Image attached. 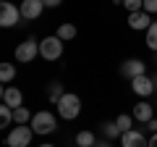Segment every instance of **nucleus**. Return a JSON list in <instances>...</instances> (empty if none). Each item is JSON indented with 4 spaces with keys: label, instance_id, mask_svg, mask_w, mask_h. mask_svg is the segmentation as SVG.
Instances as JSON below:
<instances>
[{
    "label": "nucleus",
    "instance_id": "obj_3",
    "mask_svg": "<svg viewBox=\"0 0 157 147\" xmlns=\"http://www.w3.org/2000/svg\"><path fill=\"white\" fill-rule=\"evenodd\" d=\"M29 126L34 129V134H52L55 131V116L50 110H39V113L32 116V124Z\"/></svg>",
    "mask_w": 157,
    "mask_h": 147
},
{
    "label": "nucleus",
    "instance_id": "obj_19",
    "mask_svg": "<svg viewBox=\"0 0 157 147\" xmlns=\"http://www.w3.org/2000/svg\"><path fill=\"white\" fill-rule=\"evenodd\" d=\"M76 145L78 147H94V134H92V131H78L76 134Z\"/></svg>",
    "mask_w": 157,
    "mask_h": 147
},
{
    "label": "nucleus",
    "instance_id": "obj_16",
    "mask_svg": "<svg viewBox=\"0 0 157 147\" xmlns=\"http://www.w3.org/2000/svg\"><path fill=\"white\" fill-rule=\"evenodd\" d=\"M55 37H60L63 42L73 40V37H76V26H73V24H60V26H58V32H55Z\"/></svg>",
    "mask_w": 157,
    "mask_h": 147
},
{
    "label": "nucleus",
    "instance_id": "obj_21",
    "mask_svg": "<svg viewBox=\"0 0 157 147\" xmlns=\"http://www.w3.org/2000/svg\"><path fill=\"white\" fill-rule=\"evenodd\" d=\"M115 124H118V129H121V131L126 134V131H131V124H134V116H128V113H121V116L115 118Z\"/></svg>",
    "mask_w": 157,
    "mask_h": 147
},
{
    "label": "nucleus",
    "instance_id": "obj_28",
    "mask_svg": "<svg viewBox=\"0 0 157 147\" xmlns=\"http://www.w3.org/2000/svg\"><path fill=\"white\" fill-rule=\"evenodd\" d=\"M94 147H110V142H100V145H94Z\"/></svg>",
    "mask_w": 157,
    "mask_h": 147
},
{
    "label": "nucleus",
    "instance_id": "obj_23",
    "mask_svg": "<svg viewBox=\"0 0 157 147\" xmlns=\"http://www.w3.org/2000/svg\"><path fill=\"white\" fill-rule=\"evenodd\" d=\"M123 3V8L128 13H136V11H144V0H121Z\"/></svg>",
    "mask_w": 157,
    "mask_h": 147
},
{
    "label": "nucleus",
    "instance_id": "obj_25",
    "mask_svg": "<svg viewBox=\"0 0 157 147\" xmlns=\"http://www.w3.org/2000/svg\"><path fill=\"white\" fill-rule=\"evenodd\" d=\"M42 3H45V8H58L63 0H42Z\"/></svg>",
    "mask_w": 157,
    "mask_h": 147
},
{
    "label": "nucleus",
    "instance_id": "obj_24",
    "mask_svg": "<svg viewBox=\"0 0 157 147\" xmlns=\"http://www.w3.org/2000/svg\"><path fill=\"white\" fill-rule=\"evenodd\" d=\"M144 11L149 13V16H152V13H157V0H144Z\"/></svg>",
    "mask_w": 157,
    "mask_h": 147
},
{
    "label": "nucleus",
    "instance_id": "obj_20",
    "mask_svg": "<svg viewBox=\"0 0 157 147\" xmlns=\"http://www.w3.org/2000/svg\"><path fill=\"white\" fill-rule=\"evenodd\" d=\"M102 131H105V137H107V139H113V137H123V131L118 129V124H115V121H105V124H102Z\"/></svg>",
    "mask_w": 157,
    "mask_h": 147
},
{
    "label": "nucleus",
    "instance_id": "obj_2",
    "mask_svg": "<svg viewBox=\"0 0 157 147\" xmlns=\"http://www.w3.org/2000/svg\"><path fill=\"white\" fill-rule=\"evenodd\" d=\"M39 55L45 58V61H58L63 55V40L60 37H45V40H39Z\"/></svg>",
    "mask_w": 157,
    "mask_h": 147
},
{
    "label": "nucleus",
    "instance_id": "obj_22",
    "mask_svg": "<svg viewBox=\"0 0 157 147\" xmlns=\"http://www.w3.org/2000/svg\"><path fill=\"white\" fill-rule=\"evenodd\" d=\"M13 121V108H8L6 102L0 105V126H8Z\"/></svg>",
    "mask_w": 157,
    "mask_h": 147
},
{
    "label": "nucleus",
    "instance_id": "obj_30",
    "mask_svg": "<svg viewBox=\"0 0 157 147\" xmlns=\"http://www.w3.org/2000/svg\"><path fill=\"white\" fill-rule=\"evenodd\" d=\"M42 147H55V145H42Z\"/></svg>",
    "mask_w": 157,
    "mask_h": 147
},
{
    "label": "nucleus",
    "instance_id": "obj_13",
    "mask_svg": "<svg viewBox=\"0 0 157 147\" xmlns=\"http://www.w3.org/2000/svg\"><path fill=\"white\" fill-rule=\"evenodd\" d=\"M131 116H134V121L149 124V121L155 118V110H152V105H149V102H144V100H141L139 105H134V113H131Z\"/></svg>",
    "mask_w": 157,
    "mask_h": 147
},
{
    "label": "nucleus",
    "instance_id": "obj_9",
    "mask_svg": "<svg viewBox=\"0 0 157 147\" xmlns=\"http://www.w3.org/2000/svg\"><path fill=\"white\" fill-rule=\"evenodd\" d=\"M121 145L123 147H149V139H147L139 129H131V131H126V134L121 137Z\"/></svg>",
    "mask_w": 157,
    "mask_h": 147
},
{
    "label": "nucleus",
    "instance_id": "obj_26",
    "mask_svg": "<svg viewBox=\"0 0 157 147\" xmlns=\"http://www.w3.org/2000/svg\"><path fill=\"white\" fill-rule=\"evenodd\" d=\"M147 129H149V131H152V134H157V118H152V121H149V124H147Z\"/></svg>",
    "mask_w": 157,
    "mask_h": 147
},
{
    "label": "nucleus",
    "instance_id": "obj_14",
    "mask_svg": "<svg viewBox=\"0 0 157 147\" xmlns=\"http://www.w3.org/2000/svg\"><path fill=\"white\" fill-rule=\"evenodd\" d=\"M13 79H16V66L13 63H3L0 66V81L3 84H11Z\"/></svg>",
    "mask_w": 157,
    "mask_h": 147
},
{
    "label": "nucleus",
    "instance_id": "obj_10",
    "mask_svg": "<svg viewBox=\"0 0 157 147\" xmlns=\"http://www.w3.org/2000/svg\"><path fill=\"white\" fill-rule=\"evenodd\" d=\"M128 26L136 29V32H147L152 26V18L147 11H136V13H128Z\"/></svg>",
    "mask_w": 157,
    "mask_h": 147
},
{
    "label": "nucleus",
    "instance_id": "obj_1",
    "mask_svg": "<svg viewBox=\"0 0 157 147\" xmlns=\"http://www.w3.org/2000/svg\"><path fill=\"white\" fill-rule=\"evenodd\" d=\"M78 113H81V100H78V95L66 92V95L58 100V116L66 118V121H73Z\"/></svg>",
    "mask_w": 157,
    "mask_h": 147
},
{
    "label": "nucleus",
    "instance_id": "obj_7",
    "mask_svg": "<svg viewBox=\"0 0 157 147\" xmlns=\"http://www.w3.org/2000/svg\"><path fill=\"white\" fill-rule=\"evenodd\" d=\"M144 74H147V63L139 58H128L126 63H121V76L128 81H134L136 76H144Z\"/></svg>",
    "mask_w": 157,
    "mask_h": 147
},
{
    "label": "nucleus",
    "instance_id": "obj_8",
    "mask_svg": "<svg viewBox=\"0 0 157 147\" xmlns=\"http://www.w3.org/2000/svg\"><path fill=\"white\" fill-rule=\"evenodd\" d=\"M21 16L26 18V21H37L39 16H42V11H45V3L42 0H21Z\"/></svg>",
    "mask_w": 157,
    "mask_h": 147
},
{
    "label": "nucleus",
    "instance_id": "obj_5",
    "mask_svg": "<svg viewBox=\"0 0 157 147\" xmlns=\"http://www.w3.org/2000/svg\"><path fill=\"white\" fill-rule=\"evenodd\" d=\"M21 8H16L13 3H8V0H3L0 3V26H16L18 21H21Z\"/></svg>",
    "mask_w": 157,
    "mask_h": 147
},
{
    "label": "nucleus",
    "instance_id": "obj_11",
    "mask_svg": "<svg viewBox=\"0 0 157 147\" xmlns=\"http://www.w3.org/2000/svg\"><path fill=\"white\" fill-rule=\"evenodd\" d=\"M131 89H134L139 97H149L152 92H155V84H152V79L144 74V76H136V79L131 81Z\"/></svg>",
    "mask_w": 157,
    "mask_h": 147
},
{
    "label": "nucleus",
    "instance_id": "obj_15",
    "mask_svg": "<svg viewBox=\"0 0 157 147\" xmlns=\"http://www.w3.org/2000/svg\"><path fill=\"white\" fill-rule=\"evenodd\" d=\"M63 95H66V92H63V84H60V81L47 84V100H50V102H55V105H58V100H60Z\"/></svg>",
    "mask_w": 157,
    "mask_h": 147
},
{
    "label": "nucleus",
    "instance_id": "obj_18",
    "mask_svg": "<svg viewBox=\"0 0 157 147\" xmlns=\"http://www.w3.org/2000/svg\"><path fill=\"white\" fill-rule=\"evenodd\" d=\"M147 47L152 53H157V21H152V26L147 29Z\"/></svg>",
    "mask_w": 157,
    "mask_h": 147
},
{
    "label": "nucleus",
    "instance_id": "obj_17",
    "mask_svg": "<svg viewBox=\"0 0 157 147\" xmlns=\"http://www.w3.org/2000/svg\"><path fill=\"white\" fill-rule=\"evenodd\" d=\"M13 121H16L18 126H29V124H32V113L21 105V108H16V110H13Z\"/></svg>",
    "mask_w": 157,
    "mask_h": 147
},
{
    "label": "nucleus",
    "instance_id": "obj_29",
    "mask_svg": "<svg viewBox=\"0 0 157 147\" xmlns=\"http://www.w3.org/2000/svg\"><path fill=\"white\" fill-rule=\"evenodd\" d=\"M152 84H155V92H157V76H155V79H152Z\"/></svg>",
    "mask_w": 157,
    "mask_h": 147
},
{
    "label": "nucleus",
    "instance_id": "obj_12",
    "mask_svg": "<svg viewBox=\"0 0 157 147\" xmlns=\"http://www.w3.org/2000/svg\"><path fill=\"white\" fill-rule=\"evenodd\" d=\"M3 102H6L8 108H21L24 105V95H21V89H16V87H3Z\"/></svg>",
    "mask_w": 157,
    "mask_h": 147
},
{
    "label": "nucleus",
    "instance_id": "obj_4",
    "mask_svg": "<svg viewBox=\"0 0 157 147\" xmlns=\"http://www.w3.org/2000/svg\"><path fill=\"white\" fill-rule=\"evenodd\" d=\"M32 134H34L32 126H18V124H16L11 131H8L6 145H8V147H29V142H32Z\"/></svg>",
    "mask_w": 157,
    "mask_h": 147
},
{
    "label": "nucleus",
    "instance_id": "obj_27",
    "mask_svg": "<svg viewBox=\"0 0 157 147\" xmlns=\"http://www.w3.org/2000/svg\"><path fill=\"white\" fill-rule=\"evenodd\" d=\"M149 147H157V134H152V137H149Z\"/></svg>",
    "mask_w": 157,
    "mask_h": 147
},
{
    "label": "nucleus",
    "instance_id": "obj_6",
    "mask_svg": "<svg viewBox=\"0 0 157 147\" xmlns=\"http://www.w3.org/2000/svg\"><path fill=\"white\" fill-rule=\"evenodd\" d=\"M37 53H39V42L34 40V37H26V40L16 47V61L18 63H32L34 58H37Z\"/></svg>",
    "mask_w": 157,
    "mask_h": 147
}]
</instances>
